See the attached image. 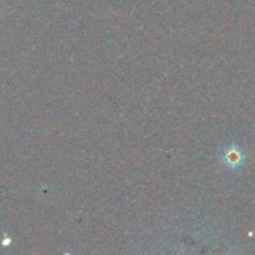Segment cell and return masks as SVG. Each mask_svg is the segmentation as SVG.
Masks as SVG:
<instances>
[{
    "mask_svg": "<svg viewBox=\"0 0 255 255\" xmlns=\"http://www.w3.org/2000/svg\"><path fill=\"white\" fill-rule=\"evenodd\" d=\"M224 163L232 168L241 167L244 162V153L238 146H231L226 149L223 154Z\"/></svg>",
    "mask_w": 255,
    "mask_h": 255,
    "instance_id": "obj_1",
    "label": "cell"
}]
</instances>
